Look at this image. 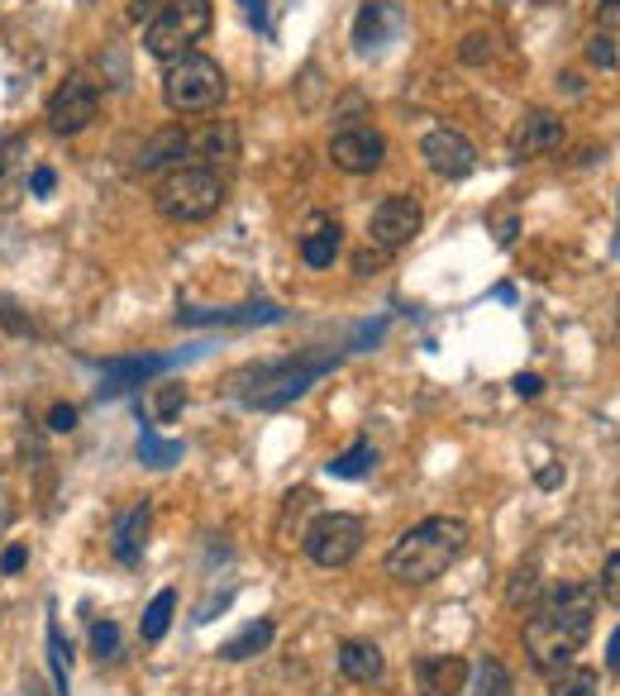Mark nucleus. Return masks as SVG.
Listing matches in <instances>:
<instances>
[{
  "mask_svg": "<svg viewBox=\"0 0 620 696\" xmlns=\"http://www.w3.org/2000/svg\"><path fill=\"white\" fill-rule=\"evenodd\" d=\"M339 673L349 677V683H382L387 659H382V649L368 644V640H344L339 644Z\"/></svg>",
  "mask_w": 620,
  "mask_h": 696,
  "instance_id": "dca6fc26",
  "label": "nucleus"
},
{
  "mask_svg": "<svg viewBox=\"0 0 620 696\" xmlns=\"http://www.w3.org/2000/svg\"><path fill=\"white\" fill-rule=\"evenodd\" d=\"M149 530H153V501H134L120 520H115V534H110L115 563H124V568L143 563V548H149Z\"/></svg>",
  "mask_w": 620,
  "mask_h": 696,
  "instance_id": "f8f14e48",
  "label": "nucleus"
},
{
  "mask_svg": "<svg viewBox=\"0 0 620 696\" xmlns=\"http://www.w3.org/2000/svg\"><path fill=\"white\" fill-rule=\"evenodd\" d=\"M535 591H540V573L535 568H521L511 577V587H507V601L511 606H525V601H535Z\"/></svg>",
  "mask_w": 620,
  "mask_h": 696,
  "instance_id": "2f4dec72",
  "label": "nucleus"
},
{
  "mask_svg": "<svg viewBox=\"0 0 620 696\" xmlns=\"http://www.w3.org/2000/svg\"><path fill=\"white\" fill-rule=\"evenodd\" d=\"M372 468H378V448H372V439H358L349 444L339 458H329V477H339V482H358V477H368Z\"/></svg>",
  "mask_w": 620,
  "mask_h": 696,
  "instance_id": "5701e85b",
  "label": "nucleus"
},
{
  "mask_svg": "<svg viewBox=\"0 0 620 696\" xmlns=\"http://www.w3.org/2000/svg\"><path fill=\"white\" fill-rule=\"evenodd\" d=\"M53 186H57V172L53 167H34V172H29V192H34V196H53Z\"/></svg>",
  "mask_w": 620,
  "mask_h": 696,
  "instance_id": "4c0bfd02",
  "label": "nucleus"
},
{
  "mask_svg": "<svg viewBox=\"0 0 620 696\" xmlns=\"http://www.w3.org/2000/svg\"><path fill=\"white\" fill-rule=\"evenodd\" d=\"M339 253H344V229H339V220H325V215H315L311 229L301 235V263L315 268V272H325V268H335Z\"/></svg>",
  "mask_w": 620,
  "mask_h": 696,
  "instance_id": "2eb2a0df",
  "label": "nucleus"
},
{
  "mask_svg": "<svg viewBox=\"0 0 620 696\" xmlns=\"http://www.w3.org/2000/svg\"><path fill=\"white\" fill-rule=\"evenodd\" d=\"M24 563H29V548L24 544H6V554H0V573L14 577V573H24Z\"/></svg>",
  "mask_w": 620,
  "mask_h": 696,
  "instance_id": "f704fd0d",
  "label": "nucleus"
},
{
  "mask_svg": "<svg viewBox=\"0 0 620 696\" xmlns=\"http://www.w3.org/2000/svg\"><path fill=\"white\" fill-rule=\"evenodd\" d=\"M363 540H368V525L349 511H320L301 534V548L315 568H349V563L363 554Z\"/></svg>",
  "mask_w": 620,
  "mask_h": 696,
  "instance_id": "423d86ee",
  "label": "nucleus"
},
{
  "mask_svg": "<svg viewBox=\"0 0 620 696\" xmlns=\"http://www.w3.org/2000/svg\"><path fill=\"white\" fill-rule=\"evenodd\" d=\"M535 482H540L544 491H550V487L564 482V468H558V463H554V468H540V472H535Z\"/></svg>",
  "mask_w": 620,
  "mask_h": 696,
  "instance_id": "a19ab883",
  "label": "nucleus"
},
{
  "mask_svg": "<svg viewBox=\"0 0 620 696\" xmlns=\"http://www.w3.org/2000/svg\"><path fill=\"white\" fill-rule=\"evenodd\" d=\"M139 458L149 463V468H172V463L182 458V444H177V439H157V434L143 425V434H139Z\"/></svg>",
  "mask_w": 620,
  "mask_h": 696,
  "instance_id": "bb28decb",
  "label": "nucleus"
},
{
  "mask_svg": "<svg viewBox=\"0 0 620 696\" xmlns=\"http://www.w3.org/2000/svg\"><path fill=\"white\" fill-rule=\"evenodd\" d=\"M564 143V120L554 110H525L521 124L511 134V149L515 157H540V153H554Z\"/></svg>",
  "mask_w": 620,
  "mask_h": 696,
  "instance_id": "4468645a",
  "label": "nucleus"
},
{
  "mask_svg": "<svg viewBox=\"0 0 620 696\" xmlns=\"http://www.w3.org/2000/svg\"><path fill=\"white\" fill-rule=\"evenodd\" d=\"M100 115V91L91 77H67L57 91L48 96V110H43V120H48L53 134H81L86 124H91Z\"/></svg>",
  "mask_w": 620,
  "mask_h": 696,
  "instance_id": "6e6552de",
  "label": "nucleus"
},
{
  "mask_svg": "<svg viewBox=\"0 0 620 696\" xmlns=\"http://www.w3.org/2000/svg\"><path fill=\"white\" fill-rule=\"evenodd\" d=\"M243 6V14H249V24L258 29V34H268L272 29V20H268V0H239Z\"/></svg>",
  "mask_w": 620,
  "mask_h": 696,
  "instance_id": "e433bc0d",
  "label": "nucleus"
},
{
  "mask_svg": "<svg viewBox=\"0 0 620 696\" xmlns=\"http://www.w3.org/2000/svg\"><path fill=\"white\" fill-rule=\"evenodd\" d=\"M468 540H472L468 520L429 515V520H421V525H411L392 548H387V577H396V583H406V587L435 583V577H444L458 558H464Z\"/></svg>",
  "mask_w": 620,
  "mask_h": 696,
  "instance_id": "f03ea898",
  "label": "nucleus"
},
{
  "mask_svg": "<svg viewBox=\"0 0 620 696\" xmlns=\"http://www.w3.org/2000/svg\"><path fill=\"white\" fill-rule=\"evenodd\" d=\"M172 368V358H120V362H106V396H120V391L129 387H139L143 377H153V372H163Z\"/></svg>",
  "mask_w": 620,
  "mask_h": 696,
  "instance_id": "6ab92c4d",
  "label": "nucleus"
},
{
  "mask_svg": "<svg viewBox=\"0 0 620 696\" xmlns=\"http://www.w3.org/2000/svg\"><path fill=\"white\" fill-rule=\"evenodd\" d=\"M550 692H554V696H601V673L568 663V668H558V673L550 677Z\"/></svg>",
  "mask_w": 620,
  "mask_h": 696,
  "instance_id": "393cba45",
  "label": "nucleus"
},
{
  "mask_svg": "<svg viewBox=\"0 0 620 696\" xmlns=\"http://www.w3.org/2000/svg\"><path fill=\"white\" fill-rule=\"evenodd\" d=\"M468 687V663L458 654L415 659V696H458Z\"/></svg>",
  "mask_w": 620,
  "mask_h": 696,
  "instance_id": "ddd939ff",
  "label": "nucleus"
},
{
  "mask_svg": "<svg viewBox=\"0 0 620 696\" xmlns=\"http://www.w3.org/2000/svg\"><path fill=\"white\" fill-rule=\"evenodd\" d=\"M421 157H425V167L435 172V177H449V182H464V177H472V167H478V149L449 124L429 129V134L421 139Z\"/></svg>",
  "mask_w": 620,
  "mask_h": 696,
  "instance_id": "9d476101",
  "label": "nucleus"
},
{
  "mask_svg": "<svg viewBox=\"0 0 620 696\" xmlns=\"http://www.w3.org/2000/svg\"><path fill=\"white\" fill-rule=\"evenodd\" d=\"M464 692H472V696H515V683H511L507 663L492 659V654H482L468 668V687Z\"/></svg>",
  "mask_w": 620,
  "mask_h": 696,
  "instance_id": "412c9836",
  "label": "nucleus"
},
{
  "mask_svg": "<svg viewBox=\"0 0 620 696\" xmlns=\"http://www.w3.org/2000/svg\"><path fill=\"white\" fill-rule=\"evenodd\" d=\"M401 29H406V14H401V6H392V0H368L363 10H358L353 20V48L358 53H382L387 43H392Z\"/></svg>",
  "mask_w": 620,
  "mask_h": 696,
  "instance_id": "9b49d317",
  "label": "nucleus"
},
{
  "mask_svg": "<svg viewBox=\"0 0 620 696\" xmlns=\"http://www.w3.org/2000/svg\"><path fill=\"white\" fill-rule=\"evenodd\" d=\"M492 53H497V34H492V29H472V34L464 39V48H458V57H464L468 67L492 63Z\"/></svg>",
  "mask_w": 620,
  "mask_h": 696,
  "instance_id": "c756f323",
  "label": "nucleus"
},
{
  "mask_svg": "<svg viewBox=\"0 0 620 696\" xmlns=\"http://www.w3.org/2000/svg\"><path fill=\"white\" fill-rule=\"evenodd\" d=\"M597 591H601V597H607V601L616 606V597H620V554H616V548L607 554V568H601V583H597Z\"/></svg>",
  "mask_w": 620,
  "mask_h": 696,
  "instance_id": "473e14b6",
  "label": "nucleus"
},
{
  "mask_svg": "<svg viewBox=\"0 0 620 696\" xmlns=\"http://www.w3.org/2000/svg\"><path fill=\"white\" fill-rule=\"evenodd\" d=\"M540 391H544V377H535V372H521V377H515V396H521V401H535Z\"/></svg>",
  "mask_w": 620,
  "mask_h": 696,
  "instance_id": "ea45409f",
  "label": "nucleus"
},
{
  "mask_svg": "<svg viewBox=\"0 0 620 696\" xmlns=\"http://www.w3.org/2000/svg\"><path fill=\"white\" fill-rule=\"evenodd\" d=\"M186 411V387L182 382H163V387H153V396H149V415H153V425H172Z\"/></svg>",
  "mask_w": 620,
  "mask_h": 696,
  "instance_id": "a878e982",
  "label": "nucleus"
},
{
  "mask_svg": "<svg viewBox=\"0 0 620 696\" xmlns=\"http://www.w3.org/2000/svg\"><path fill=\"white\" fill-rule=\"evenodd\" d=\"M329 163L349 177H368L387 163V139L378 129H363V124H349L339 134H329Z\"/></svg>",
  "mask_w": 620,
  "mask_h": 696,
  "instance_id": "1a4fd4ad",
  "label": "nucleus"
},
{
  "mask_svg": "<svg viewBox=\"0 0 620 696\" xmlns=\"http://www.w3.org/2000/svg\"><path fill=\"white\" fill-rule=\"evenodd\" d=\"M120 649H124L120 626H115V620H96V626H91V654L100 663H115V659H120Z\"/></svg>",
  "mask_w": 620,
  "mask_h": 696,
  "instance_id": "c85d7f7f",
  "label": "nucleus"
},
{
  "mask_svg": "<svg viewBox=\"0 0 620 696\" xmlns=\"http://www.w3.org/2000/svg\"><path fill=\"white\" fill-rule=\"evenodd\" d=\"M153 206L172 225H200V220H210V215L225 206V182H220V172L196 167V163L192 167H172L167 177L157 182Z\"/></svg>",
  "mask_w": 620,
  "mask_h": 696,
  "instance_id": "20e7f679",
  "label": "nucleus"
},
{
  "mask_svg": "<svg viewBox=\"0 0 620 696\" xmlns=\"http://www.w3.org/2000/svg\"><path fill=\"white\" fill-rule=\"evenodd\" d=\"M616 663H620V634L611 630V634H607V668H611V673H616Z\"/></svg>",
  "mask_w": 620,
  "mask_h": 696,
  "instance_id": "79ce46f5",
  "label": "nucleus"
},
{
  "mask_svg": "<svg viewBox=\"0 0 620 696\" xmlns=\"http://www.w3.org/2000/svg\"><path fill=\"white\" fill-rule=\"evenodd\" d=\"M215 24V6L210 0H167L163 14L149 20V34H143V48H149L157 63H172L177 53H192V43H200Z\"/></svg>",
  "mask_w": 620,
  "mask_h": 696,
  "instance_id": "39448f33",
  "label": "nucleus"
},
{
  "mask_svg": "<svg viewBox=\"0 0 620 696\" xmlns=\"http://www.w3.org/2000/svg\"><path fill=\"white\" fill-rule=\"evenodd\" d=\"M597 587L587 583H564L554 587L544 601L530 606V620H525V654L540 673H558L568 668L573 659L583 654L587 634L597 626Z\"/></svg>",
  "mask_w": 620,
  "mask_h": 696,
  "instance_id": "f257e3e1",
  "label": "nucleus"
},
{
  "mask_svg": "<svg viewBox=\"0 0 620 696\" xmlns=\"http://www.w3.org/2000/svg\"><path fill=\"white\" fill-rule=\"evenodd\" d=\"M587 63L601 67V72H616V63H620L616 34H592V39H587Z\"/></svg>",
  "mask_w": 620,
  "mask_h": 696,
  "instance_id": "7c9ffc66",
  "label": "nucleus"
},
{
  "mask_svg": "<svg viewBox=\"0 0 620 696\" xmlns=\"http://www.w3.org/2000/svg\"><path fill=\"white\" fill-rule=\"evenodd\" d=\"M278 640V626L272 620H253V626H243L235 640H225L220 644V659L225 663H243V659H258V654H268V644Z\"/></svg>",
  "mask_w": 620,
  "mask_h": 696,
  "instance_id": "aec40b11",
  "label": "nucleus"
},
{
  "mask_svg": "<svg viewBox=\"0 0 620 696\" xmlns=\"http://www.w3.org/2000/svg\"><path fill=\"white\" fill-rule=\"evenodd\" d=\"M182 325H258V320H282L278 306H239V311H182Z\"/></svg>",
  "mask_w": 620,
  "mask_h": 696,
  "instance_id": "4be33fe9",
  "label": "nucleus"
},
{
  "mask_svg": "<svg viewBox=\"0 0 620 696\" xmlns=\"http://www.w3.org/2000/svg\"><path fill=\"white\" fill-rule=\"evenodd\" d=\"M229 96V77L210 53H177L163 72V100L172 115H206Z\"/></svg>",
  "mask_w": 620,
  "mask_h": 696,
  "instance_id": "7ed1b4c3",
  "label": "nucleus"
},
{
  "mask_svg": "<svg viewBox=\"0 0 620 696\" xmlns=\"http://www.w3.org/2000/svg\"><path fill=\"white\" fill-rule=\"evenodd\" d=\"M48 429L53 434H72V429H77V405H53V411H48Z\"/></svg>",
  "mask_w": 620,
  "mask_h": 696,
  "instance_id": "72a5a7b5",
  "label": "nucleus"
},
{
  "mask_svg": "<svg viewBox=\"0 0 620 696\" xmlns=\"http://www.w3.org/2000/svg\"><path fill=\"white\" fill-rule=\"evenodd\" d=\"M421 225H425L421 200L406 196V192H396V196L378 200V210L368 215V239L378 243L382 253H396V249H406V243L421 235Z\"/></svg>",
  "mask_w": 620,
  "mask_h": 696,
  "instance_id": "0eeeda50",
  "label": "nucleus"
},
{
  "mask_svg": "<svg viewBox=\"0 0 620 696\" xmlns=\"http://www.w3.org/2000/svg\"><path fill=\"white\" fill-rule=\"evenodd\" d=\"M192 149H196V157H200L196 167H210V172H215L220 163H235V157H239V129L229 124V120H220V124H210L206 134L192 143Z\"/></svg>",
  "mask_w": 620,
  "mask_h": 696,
  "instance_id": "a211bd4d",
  "label": "nucleus"
},
{
  "mask_svg": "<svg viewBox=\"0 0 620 696\" xmlns=\"http://www.w3.org/2000/svg\"><path fill=\"white\" fill-rule=\"evenodd\" d=\"M172 616H177V591L163 587V591H157V597L149 601V611H143V620H139L143 644H157V640H163L167 626H172Z\"/></svg>",
  "mask_w": 620,
  "mask_h": 696,
  "instance_id": "b1692460",
  "label": "nucleus"
},
{
  "mask_svg": "<svg viewBox=\"0 0 620 696\" xmlns=\"http://www.w3.org/2000/svg\"><path fill=\"white\" fill-rule=\"evenodd\" d=\"M48 668H53V687L57 696H67V668H72V644L63 640L57 620H48Z\"/></svg>",
  "mask_w": 620,
  "mask_h": 696,
  "instance_id": "cd10ccee",
  "label": "nucleus"
},
{
  "mask_svg": "<svg viewBox=\"0 0 620 696\" xmlns=\"http://www.w3.org/2000/svg\"><path fill=\"white\" fill-rule=\"evenodd\" d=\"M597 24H601V34H616V24H620V0H601V6H597Z\"/></svg>",
  "mask_w": 620,
  "mask_h": 696,
  "instance_id": "58836bf2",
  "label": "nucleus"
},
{
  "mask_svg": "<svg viewBox=\"0 0 620 696\" xmlns=\"http://www.w3.org/2000/svg\"><path fill=\"white\" fill-rule=\"evenodd\" d=\"M186 153H192V139H186L182 129L172 124V129H157V134L143 143L139 157H134V167H139V172H153V167L177 163V157H186ZM177 167H182V163H177Z\"/></svg>",
  "mask_w": 620,
  "mask_h": 696,
  "instance_id": "f3484780",
  "label": "nucleus"
},
{
  "mask_svg": "<svg viewBox=\"0 0 620 696\" xmlns=\"http://www.w3.org/2000/svg\"><path fill=\"white\" fill-rule=\"evenodd\" d=\"M163 6H167V0H129V20H134V24H149V20H157V14H163Z\"/></svg>",
  "mask_w": 620,
  "mask_h": 696,
  "instance_id": "c9c22d12",
  "label": "nucleus"
}]
</instances>
